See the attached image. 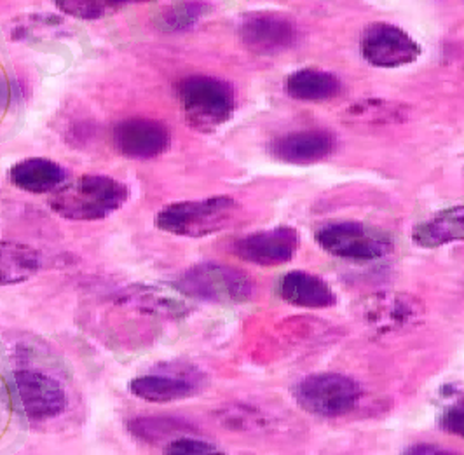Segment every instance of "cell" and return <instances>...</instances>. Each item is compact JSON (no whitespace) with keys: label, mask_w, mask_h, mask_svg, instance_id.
Segmentation results:
<instances>
[{"label":"cell","mask_w":464,"mask_h":455,"mask_svg":"<svg viewBox=\"0 0 464 455\" xmlns=\"http://www.w3.org/2000/svg\"><path fill=\"white\" fill-rule=\"evenodd\" d=\"M12 386L17 405L28 421L44 422L65 412L66 392L51 375L39 370H16Z\"/></svg>","instance_id":"52a82bcc"},{"label":"cell","mask_w":464,"mask_h":455,"mask_svg":"<svg viewBox=\"0 0 464 455\" xmlns=\"http://www.w3.org/2000/svg\"><path fill=\"white\" fill-rule=\"evenodd\" d=\"M297 403L306 412L325 419L347 415L360 401V386L339 373H318L302 378L293 389Z\"/></svg>","instance_id":"5b68a950"},{"label":"cell","mask_w":464,"mask_h":455,"mask_svg":"<svg viewBox=\"0 0 464 455\" xmlns=\"http://www.w3.org/2000/svg\"><path fill=\"white\" fill-rule=\"evenodd\" d=\"M412 239L421 248H440L449 242L464 241V206L447 207L426 222L415 225Z\"/></svg>","instance_id":"e0dca14e"},{"label":"cell","mask_w":464,"mask_h":455,"mask_svg":"<svg viewBox=\"0 0 464 455\" xmlns=\"http://www.w3.org/2000/svg\"><path fill=\"white\" fill-rule=\"evenodd\" d=\"M56 4L66 14L87 17V20L103 16L112 9L108 0H56Z\"/></svg>","instance_id":"cb8c5ba5"},{"label":"cell","mask_w":464,"mask_h":455,"mask_svg":"<svg viewBox=\"0 0 464 455\" xmlns=\"http://www.w3.org/2000/svg\"><path fill=\"white\" fill-rule=\"evenodd\" d=\"M133 2H147V0H108L110 6H117V4H133Z\"/></svg>","instance_id":"83f0119b"},{"label":"cell","mask_w":464,"mask_h":455,"mask_svg":"<svg viewBox=\"0 0 464 455\" xmlns=\"http://www.w3.org/2000/svg\"><path fill=\"white\" fill-rule=\"evenodd\" d=\"M176 94L189 122L211 129L227 122L236 108V91L229 82L211 75H191L176 86Z\"/></svg>","instance_id":"277c9868"},{"label":"cell","mask_w":464,"mask_h":455,"mask_svg":"<svg viewBox=\"0 0 464 455\" xmlns=\"http://www.w3.org/2000/svg\"><path fill=\"white\" fill-rule=\"evenodd\" d=\"M39 251L23 242L0 241V286L20 285L41 271Z\"/></svg>","instance_id":"ac0fdd59"},{"label":"cell","mask_w":464,"mask_h":455,"mask_svg":"<svg viewBox=\"0 0 464 455\" xmlns=\"http://www.w3.org/2000/svg\"><path fill=\"white\" fill-rule=\"evenodd\" d=\"M406 117H409V108L405 105L381 98L361 100L347 107L342 113V119L349 124L355 122V124L372 126L396 124V122H403Z\"/></svg>","instance_id":"44dd1931"},{"label":"cell","mask_w":464,"mask_h":455,"mask_svg":"<svg viewBox=\"0 0 464 455\" xmlns=\"http://www.w3.org/2000/svg\"><path fill=\"white\" fill-rule=\"evenodd\" d=\"M180 293L218 306H236L251 298L255 285L241 269L224 263H197L175 281Z\"/></svg>","instance_id":"3957f363"},{"label":"cell","mask_w":464,"mask_h":455,"mask_svg":"<svg viewBox=\"0 0 464 455\" xmlns=\"http://www.w3.org/2000/svg\"><path fill=\"white\" fill-rule=\"evenodd\" d=\"M9 178L12 185L25 192L46 194L63 185L66 180V171L63 166L51 159L30 157L11 167Z\"/></svg>","instance_id":"2e32d148"},{"label":"cell","mask_w":464,"mask_h":455,"mask_svg":"<svg viewBox=\"0 0 464 455\" xmlns=\"http://www.w3.org/2000/svg\"><path fill=\"white\" fill-rule=\"evenodd\" d=\"M277 293L285 302L304 309H328L337 304L331 286L323 277L306 271H291L281 277Z\"/></svg>","instance_id":"5bb4252c"},{"label":"cell","mask_w":464,"mask_h":455,"mask_svg":"<svg viewBox=\"0 0 464 455\" xmlns=\"http://www.w3.org/2000/svg\"><path fill=\"white\" fill-rule=\"evenodd\" d=\"M205 4L201 2H183L175 4L171 7H166L161 14L157 16V25L162 30H180L187 28L192 23H196L202 16Z\"/></svg>","instance_id":"603a6c76"},{"label":"cell","mask_w":464,"mask_h":455,"mask_svg":"<svg viewBox=\"0 0 464 455\" xmlns=\"http://www.w3.org/2000/svg\"><path fill=\"white\" fill-rule=\"evenodd\" d=\"M127 187L103 175H84L61 187L51 199V210L65 220L96 222L121 210L127 201Z\"/></svg>","instance_id":"6da1fadb"},{"label":"cell","mask_w":464,"mask_h":455,"mask_svg":"<svg viewBox=\"0 0 464 455\" xmlns=\"http://www.w3.org/2000/svg\"><path fill=\"white\" fill-rule=\"evenodd\" d=\"M295 26L277 12H250L239 25V37L248 49L271 54L285 51L295 42Z\"/></svg>","instance_id":"7c38bea8"},{"label":"cell","mask_w":464,"mask_h":455,"mask_svg":"<svg viewBox=\"0 0 464 455\" xmlns=\"http://www.w3.org/2000/svg\"><path fill=\"white\" fill-rule=\"evenodd\" d=\"M440 426L450 434L464 438V403L449 406L440 419Z\"/></svg>","instance_id":"484cf974"},{"label":"cell","mask_w":464,"mask_h":455,"mask_svg":"<svg viewBox=\"0 0 464 455\" xmlns=\"http://www.w3.org/2000/svg\"><path fill=\"white\" fill-rule=\"evenodd\" d=\"M424 314L419 298L406 293L384 291L366 298L361 306V321L375 333H396L417 325Z\"/></svg>","instance_id":"ba28073f"},{"label":"cell","mask_w":464,"mask_h":455,"mask_svg":"<svg viewBox=\"0 0 464 455\" xmlns=\"http://www.w3.org/2000/svg\"><path fill=\"white\" fill-rule=\"evenodd\" d=\"M300 244V236L291 227H276L271 231L248 234L234 241L232 253L245 262L276 267L290 262L295 257Z\"/></svg>","instance_id":"30bf717a"},{"label":"cell","mask_w":464,"mask_h":455,"mask_svg":"<svg viewBox=\"0 0 464 455\" xmlns=\"http://www.w3.org/2000/svg\"><path fill=\"white\" fill-rule=\"evenodd\" d=\"M417 42L405 30L391 23L366 26L361 37V54L370 65L379 68H396L417 60Z\"/></svg>","instance_id":"9c48e42d"},{"label":"cell","mask_w":464,"mask_h":455,"mask_svg":"<svg viewBox=\"0 0 464 455\" xmlns=\"http://www.w3.org/2000/svg\"><path fill=\"white\" fill-rule=\"evenodd\" d=\"M197 389V378H192L187 373L140 375L129 382L131 394L149 403H171L185 400L196 394Z\"/></svg>","instance_id":"9a60e30c"},{"label":"cell","mask_w":464,"mask_h":455,"mask_svg":"<svg viewBox=\"0 0 464 455\" xmlns=\"http://www.w3.org/2000/svg\"><path fill=\"white\" fill-rule=\"evenodd\" d=\"M127 431L143 443L156 445L166 438L175 440L178 436L194 434L196 427L176 417H136L127 422Z\"/></svg>","instance_id":"7402d4cb"},{"label":"cell","mask_w":464,"mask_h":455,"mask_svg":"<svg viewBox=\"0 0 464 455\" xmlns=\"http://www.w3.org/2000/svg\"><path fill=\"white\" fill-rule=\"evenodd\" d=\"M119 302L147 316H156L161 319H180L189 314V306L180 298H175L157 290L141 288V286H135V288L121 293Z\"/></svg>","instance_id":"d6986e66"},{"label":"cell","mask_w":464,"mask_h":455,"mask_svg":"<svg viewBox=\"0 0 464 455\" xmlns=\"http://www.w3.org/2000/svg\"><path fill=\"white\" fill-rule=\"evenodd\" d=\"M337 147V140L325 129H302L283 135L271 143V154L290 164H312L323 161Z\"/></svg>","instance_id":"4fadbf2b"},{"label":"cell","mask_w":464,"mask_h":455,"mask_svg":"<svg viewBox=\"0 0 464 455\" xmlns=\"http://www.w3.org/2000/svg\"><path fill=\"white\" fill-rule=\"evenodd\" d=\"M340 81L333 73L318 68H302L286 81V92L299 101H326L337 96Z\"/></svg>","instance_id":"ffe728a7"},{"label":"cell","mask_w":464,"mask_h":455,"mask_svg":"<svg viewBox=\"0 0 464 455\" xmlns=\"http://www.w3.org/2000/svg\"><path fill=\"white\" fill-rule=\"evenodd\" d=\"M237 213L239 204L232 197L215 196L168 204L156 215L154 223L162 232L199 239L229 229L236 222Z\"/></svg>","instance_id":"7a4b0ae2"},{"label":"cell","mask_w":464,"mask_h":455,"mask_svg":"<svg viewBox=\"0 0 464 455\" xmlns=\"http://www.w3.org/2000/svg\"><path fill=\"white\" fill-rule=\"evenodd\" d=\"M171 135L166 124L147 117H131L114 129V143L124 157L152 159L164 154Z\"/></svg>","instance_id":"8fae6325"},{"label":"cell","mask_w":464,"mask_h":455,"mask_svg":"<svg viewBox=\"0 0 464 455\" xmlns=\"http://www.w3.org/2000/svg\"><path fill=\"white\" fill-rule=\"evenodd\" d=\"M406 452H410V453H452V452H449V450L435 447V445H417V447H414V448H409Z\"/></svg>","instance_id":"4316f807"},{"label":"cell","mask_w":464,"mask_h":455,"mask_svg":"<svg viewBox=\"0 0 464 455\" xmlns=\"http://www.w3.org/2000/svg\"><path fill=\"white\" fill-rule=\"evenodd\" d=\"M316 242L339 258L370 262L386 257L391 241L381 231L360 222H331L316 231Z\"/></svg>","instance_id":"8992f818"},{"label":"cell","mask_w":464,"mask_h":455,"mask_svg":"<svg viewBox=\"0 0 464 455\" xmlns=\"http://www.w3.org/2000/svg\"><path fill=\"white\" fill-rule=\"evenodd\" d=\"M166 453L175 455H208V453H220L215 445L202 441L199 438H194L192 434L178 436V438L171 440L164 448Z\"/></svg>","instance_id":"d4e9b609"}]
</instances>
